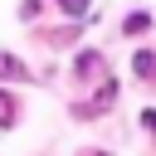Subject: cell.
Instances as JSON below:
<instances>
[{
	"label": "cell",
	"instance_id": "1",
	"mask_svg": "<svg viewBox=\"0 0 156 156\" xmlns=\"http://www.w3.org/2000/svg\"><path fill=\"white\" fill-rule=\"evenodd\" d=\"M132 73H136L141 83H156V54H146V49H136V54H132Z\"/></svg>",
	"mask_w": 156,
	"mask_h": 156
},
{
	"label": "cell",
	"instance_id": "2",
	"mask_svg": "<svg viewBox=\"0 0 156 156\" xmlns=\"http://www.w3.org/2000/svg\"><path fill=\"white\" fill-rule=\"evenodd\" d=\"M112 98H117V83H102V93L88 102V107H73L78 117H93V112H102V107H112Z\"/></svg>",
	"mask_w": 156,
	"mask_h": 156
},
{
	"label": "cell",
	"instance_id": "3",
	"mask_svg": "<svg viewBox=\"0 0 156 156\" xmlns=\"http://www.w3.org/2000/svg\"><path fill=\"white\" fill-rule=\"evenodd\" d=\"M0 78H5V83H15V78H29V73H24V63H20L15 54H0Z\"/></svg>",
	"mask_w": 156,
	"mask_h": 156
},
{
	"label": "cell",
	"instance_id": "4",
	"mask_svg": "<svg viewBox=\"0 0 156 156\" xmlns=\"http://www.w3.org/2000/svg\"><path fill=\"white\" fill-rule=\"evenodd\" d=\"M15 117H20V102L0 88V127H15Z\"/></svg>",
	"mask_w": 156,
	"mask_h": 156
},
{
	"label": "cell",
	"instance_id": "5",
	"mask_svg": "<svg viewBox=\"0 0 156 156\" xmlns=\"http://www.w3.org/2000/svg\"><path fill=\"white\" fill-rule=\"evenodd\" d=\"M122 29H127V34H141V29H151V15H141V10H132V15L122 20Z\"/></svg>",
	"mask_w": 156,
	"mask_h": 156
},
{
	"label": "cell",
	"instance_id": "6",
	"mask_svg": "<svg viewBox=\"0 0 156 156\" xmlns=\"http://www.w3.org/2000/svg\"><path fill=\"white\" fill-rule=\"evenodd\" d=\"M73 68H78V78H88L93 68H102V58H98V54L88 49V54H78V63H73Z\"/></svg>",
	"mask_w": 156,
	"mask_h": 156
},
{
	"label": "cell",
	"instance_id": "7",
	"mask_svg": "<svg viewBox=\"0 0 156 156\" xmlns=\"http://www.w3.org/2000/svg\"><path fill=\"white\" fill-rule=\"evenodd\" d=\"M58 10L73 15V20H83V15H88V0H58Z\"/></svg>",
	"mask_w": 156,
	"mask_h": 156
},
{
	"label": "cell",
	"instance_id": "8",
	"mask_svg": "<svg viewBox=\"0 0 156 156\" xmlns=\"http://www.w3.org/2000/svg\"><path fill=\"white\" fill-rule=\"evenodd\" d=\"M141 127H146V132H156V107H146V112H141Z\"/></svg>",
	"mask_w": 156,
	"mask_h": 156
},
{
	"label": "cell",
	"instance_id": "9",
	"mask_svg": "<svg viewBox=\"0 0 156 156\" xmlns=\"http://www.w3.org/2000/svg\"><path fill=\"white\" fill-rule=\"evenodd\" d=\"M83 156H107V151H83Z\"/></svg>",
	"mask_w": 156,
	"mask_h": 156
}]
</instances>
